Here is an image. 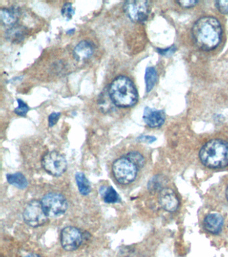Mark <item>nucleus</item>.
Listing matches in <instances>:
<instances>
[{
    "label": "nucleus",
    "mask_w": 228,
    "mask_h": 257,
    "mask_svg": "<svg viewBox=\"0 0 228 257\" xmlns=\"http://www.w3.org/2000/svg\"><path fill=\"white\" fill-rule=\"evenodd\" d=\"M138 168L127 157H123L113 163L112 170L114 177L123 185H127L136 179Z\"/></svg>",
    "instance_id": "20e7f679"
},
{
    "label": "nucleus",
    "mask_w": 228,
    "mask_h": 257,
    "mask_svg": "<svg viewBox=\"0 0 228 257\" xmlns=\"http://www.w3.org/2000/svg\"><path fill=\"white\" fill-rule=\"evenodd\" d=\"M159 200L163 209L170 213L176 211L180 205V201L177 195L170 188H164L160 192Z\"/></svg>",
    "instance_id": "9d476101"
},
{
    "label": "nucleus",
    "mask_w": 228,
    "mask_h": 257,
    "mask_svg": "<svg viewBox=\"0 0 228 257\" xmlns=\"http://www.w3.org/2000/svg\"><path fill=\"white\" fill-rule=\"evenodd\" d=\"M7 180L11 185L15 186L19 189H25L28 185L26 177L21 172L7 175Z\"/></svg>",
    "instance_id": "a211bd4d"
},
{
    "label": "nucleus",
    "mask_w": 228,
    "mask_h": 257,
    "mask_svg": "<svg viewBox=\"0 0 228 257\" xmlns=\"http://www.w3.org/2000/svg\"><path fill=\"white\" fill-rule=\"evenodd\" d=\"M139 139L142 142H147L149 144H151L156 140V138L153 136H146V135H141V137H139Z\"/></svg>",
    "instance_id": "cd10ccee"
},
{
    "label": "nucleus",
    "mask_w": 228,
    "mask_h": 257,
    "mask_svg": "<svg viewBox=\"0 0 228 257\" xmlns=\"http://www.w3.org/2000/svg\"><path fill=\"white\" fill-rule=\"evenodd\" d=\"M75 179L80 193L83 195L89 194L91 192V186L84 173L77 172L76 173Z\"/></svg>",
    "instance_id": "f3484780"
},
{
    "label": "nucleus",
    "mask_w": 228,
    "mask_h": 257,
    "mask_svg": "<svg viewBox=\"0 0 228 257\" xmlns=\"http://www.w3.org/2000/svg\"><path fill=\"white\" fill-rule=\"evenodd\" d=\"M144 120L149 128H157L162 126L166 120L164 112L146 107L144 110Z\"/></svg>",
    "instance_id": "9b49d317"
},
{
    "label": "nucleus",
    "mask_w": 228,
    "mask_h": 257,
    "mask_svg": "<svg viewBox=\"0 0 228 257\" xmlns=\"http://www.w3.org/2000/svg\"><path fill=\"white\" fill-rule=\"evenodd\" d=\"M198 1H195V0H183V1H177V3H178L180 6L184 7L186 8H192V7L195 6L197 3H198Z\"/></svg>",
    "instance_id": "a878e982"
},
{
    "label": "nucleus",
    "mask_w": 228,
    "mask_h": 257,
    "mask_svg": "<svg viewBox=\"0 0 228 257\" xmlns=\"http://www.w3.org/2000/svg\"><path fill=\"white\" fill-rule=\"evenodd\" d=\"M26 257H41L39 255L36 254H30L28 255V256H26Z\"/></svg>",
    "instance_id": "c85d7f7f"
},
{
    "label": "nucleus",
    "mask_w": 228,
    "mask_h": 257,
    "mask_svg": "<svg viewBox=\"0 0 228 257\" xmlns=\"http://www.w3.org/2000/svg\"><path fill=\"white\" fill-rule=\"evenodd\" d=\"M26 35V29L20 25H14L5 32V38L12 43H21Z\"/></svg>",
    "instance_id": "4468645a"
},
{
    "label": "nucleus",
    "mask_w": 228,
    "mask_h": 257,
    "mask_svg": "<svg viewBox=\"0 0 228 257\" xmlns=\"http://www.w3.org/2000/svg\"><path fill=\"white\" fill-rule=\"evenodd\" d=\"M175 50L176 48L174 46H172L167 49H157V52L162 55H169V54H172L175 52Z\"/></svg>",
    "instance_id": "bb28decb"
},
{
    "label": "nucleus",
    "mask_w": 228,
    "mask_h": 257,
    "mask_svg": "<svg viewBox=\"0 0 228 257\" xmlns=\"http://www.w3.org/2000/svg\"><path fill=\"white\" fill-rule=\"evenodd\" d=\"M73 32H75V29H72V30H70V31L67 32V34H73Z\"/></svg>",
    "instance_id": "c756f323"
},
{
    "label": "nucleus",
    "mask_w": 228,
    "mask_h": 257,
    "mask_svg": "<svg viewBox=\"0 0 228 257\" xmlns=\"http://www.w3.org/2000/svg\"><path fill=\"white\" fill-rule=\"evenodd\" d=\"M61 113H52L48 117V126L52 128L57 124L58 121L61 117Z\"/></svg>",
    "instance_id": "393cba45"
},
{
    "label": "nucleus",
    "mask_w": 228,
    "mask_h": 257,
    "mask_svg": "<svg viewBox=\"0 0 228 257\" xmlns=\"http://www.w3.org/2000/svg\"><path fill=\"white\" fill-rule=\"evenodd\" d=\"M191 34L193 42L198 48L204 51H210L220 44L222 28L216 18L205 16L194 23Z\"/></svg>",
    "instance_id": "f257e3e1"
},
{
    "label": "nucleus",
    "mask_w": 228,
    "mask_h": 257,
    "mask_svg": "<svg viewBox=\"0 0 228 257\" xmlns=\"http://www.w3.org/2000/svg\"><path fill=\"white\" fill-rule=\"evenodd\" d=\"M125 157H127L128 160L131 161L134 165H135L138 169L144 167L145 160L144 157L140 153H139V152H129Z\"/></svg>",
    "instance_id": "aec40b11"
},
{
    "label": "nucleus",
    "mask_w": 228,
    "mask_h": 257,
    "mask_svg": "<svg viewBox=\"0 0 228 257\" xmlns=\"http://www.w3.org/2000/svg\"><path fill=\"white\" fill-rule=\"evenodd\" d=\"M18 107L15 108L14 112L18 115L24 117L29 111L28 106L21 99H18Z\"/></svg>",
    "instance_id": "4be33fe9"
},
{
    "label": "nucleus",
    "mask_w": 228,
    "mask_h": 257,
    "mask_svg": "<svg viewBox=\"0 0 228 257\" xmlns=\"http://www.w3.org/2000/svg\"><path fill=\"white\" fill-rule=\"evenodd\" d=\"M215 6L220 13L228 14V1L220 0L215 1Z\"/></svg>",
    "instance_id": "b1692460"
},
{
    "label": "nucleus",
    "mask_w": 228,
    "mask_h": 257,
    "mask_svg": "<svg viewBox=\"0 0 228 257\" xmlns=\"http://www.w3.org/2000/svg\"><path fill=\"white\" fill-rule=\"evenodd\" d=\"M124 12L132 21L144 23L148 19L150 13V5L144 0H129L123 5Z\"/></svg>",
    "instance_id": "0eeeda50"
},
{
    "label": "nucleus",
    "mask_w": 228,
    "mask_h": 257,
    "mask_svg": "<svg viewBox=\"0 0 228 257\" xmlns=\"http://www.w3.org/2000/svg\"><path fill=\"white\" fill-rule=\"evenodd\" d=\"M94 52V48L88 41H81L75 47L74 50V56L78 61L89 59Z\"/></svg>",
    "instance_id": "ddd939ff"
},
{
    "label": "nucleus",
    "mask_w": 228,
    "mask_h": 257,
    "mask_svg": "<svg viewBox=\"0 0 228 257\" xmlns=\"http://www.w3.org/2000/svg\"><path fill=\"white\" fill-rule=\"evenodd\" d=\"M75 14V10L72 7L71 3H66L63 5L62 9V14L64 18L68 20L71 19Z\"/></svg>",
    "instance_id": "5701e85b"
},
{
    "label": "nucleus",
    "mask_w": 228,
    "mask_h": 257,
    "mask_svg": "<svg viewBox=\"0 0 228 257\" xmlns=\"http://www.w3.org/2000/svg\"><path fill=\"white\" fill-rule=\"evenodd\" d=\"M206 229L213 235H218L222 231L224 226V218L219 214H209L204 220Z\"/></svg>",
    "instance_id": "f8f14e48"
},
{
    "label": "nucleus",
    "mask_w": 228,
    "mask_h": 257,
    "mask_svg": "<svg viewBox=\"0 0 228 257\" xmlns=\"http://www.w3.org/2000/svg\"><path fill=\"white\" fill-rule=\"evenodd\" d=\"M61 240L63 249L68 251H73L81 247L83 236L77 228L67 226L61 232Z\"/></svg>",
    "instance_id": "1a4fd4ad"
},
{
    "label": "nucleus",
    "mask_w": 228,
    "mask_h": 257,
    "mask_svg": "<svg viewBox=\"0 0 228 257\" xmlns=\"http://www.w3.org/2000/svg\"><path fill=\"white\" fill-rule=\"evenodd\" d=\"M113 104L119 107H131L138 101V93L131 79L124 76L116 78L108 88Z\"/></svg>",
    "instance_id": "f03ea898"
},
{
    "label": "nucleus",
    "mask_w": 228,
    "mask_h": 257,
    "mask_svg": "<svg viewBox=\"0 0 228 257\" xmlns=\"http://www.w3.org/2000/svg\"><path fill=\"white\" fill-rule=\"evenodd\" d=\"M23 220L32 227H39L48 222V216L45 213L41 201L34 200L25 208L23 214Z\"/></svg>",
    "instance_id": "423d86ee"
},
{
    "label": "nucleus",
    "mask_w": 228,
    "mask_h": 257,
    "mask_svg": "<svg viewBox=\"0 0 228 257\" xmlns=\"http://www.w3.org/2000/svg\"><path fill=\"white\" fill-rule=\"evenodd\" d=\"M42 166L50 175L60 176L67 169L66 157L58 151L48 152L43 157Z\"/></svg>",
    "instance_id": "6e6552de"
},
{
    "label": "nucleus",
    "mask_w": 228,
    "mask_h": 257,
    "mask_svg": "<svg viewBox=\"0 0 228 257\" xmlns=\"http://www.w3.org/2000/svg\"><path fill=\"white\" fill-rule=\"evenodd\" d=\"M18 17V11L17 9L3 8L0 10V19L1 22L5 25L14 26L17 21Z\"/></svg>",
    "instance_id": "2eb2a0df"
},
{
    "label": "nucleus",
    "mask_w": 228,
    "mask_h": 257,
    "mask_svg": "<svg viewBox=\"0 0 228 257\" xmlns=\"http://www.w3.org/2000/svg\"><path fill=\"white\" fill-rule=\"evenodd\" d=\"M226 198H227V200H228V184L227 186V189H226Z\"/></svg>",
    "instance_id": "7c9ffc66"
},
{
    "label": "nucleus",
    "mask_w": 228,
    "mask_h": 257,
    "mask_svg": "<svg viewBox=\"0 0 228 257\" xmlns=\"http://www.w3.org/2000/svg\"><path fill=\"white\" fill-rule=\"evenodd\" d=\"M200 159L207 168L226 167L228 166V142L215 139L206 143L200 150Z\"/></svg>",
    "instance_id": "7ed1b4c3"
},
{
    "label": "nucleus",
    "mask_w": 228,
    "mask_h": 257,
    "mask_svg": "<svg viewBox=\"0 0 228 257\" xmlns=\"http://www.w3.org/2000/svg\"><path fill=\"white\" fill-rule=\"evenodd\" d=\"M43 209L48 217H59L64 214L68 209V203L64 195L59 193H48L41 200Z\"/></svg>",
    "instance_id": "39448f33"
},
{
    "label": "nucleus",
    "mask_w": 228,
    "mask_h": 257,
    "mask_svg": "<svg viewBox=\"0 0 228 257\" xmlns=\"http://www.w3.org/2000/svg\"><path fill=\"white\" fill-rule=\"evenodd\" d=\"M165 185L164 177L160 176H155L149 182L148 187L151 191H162L164 190Z\"/></svg>",
    "instance_id": "412c9836"
},
{
    "label": "nucleus",
    "mask_w": 228,
    "mask_h": 257,
    "mask_svg": "<svg viewBox=\"0 0 228 257\" xmlns=\"http://www.w3.org/2000/svg\"><path fill=\"white\" fill-rule=\"evenodd\" d=\"M100 193L105 203L115 204L120 202V196L112 186L101 187Z\"/></svg>",
    "instance_id": "dca6fc26"
},
{
    "label": "nucleus",
    "mask_w": 228,
    "mask_h": 257,
    "mask_svg": "<svg viewBox=\"0 0 228 257\" xmlns=\"http://www.w3.org/2000/svg\"><path fill=\"white\" fill-rule=\"evenodd\" d=\"M145 81L146 92L149 93L153 89L157 81V73L155 68L148 67L146 68L145 75Z\"/></svg>",
    "instance_id": "6ab92c4d"
}]
</instances>
